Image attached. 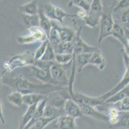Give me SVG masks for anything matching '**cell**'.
<instances>
[{
    "instance_id": "6da1fadb",
    "label": "cell",
    "mask_w": 129,
    "mask_h": 129,
    "mask_svg": "<svg viewBox=\"0 0 129 129\" xmlns=\"http://www.w3.org/2000/svg\"><path fill=\"white\" fill-rule=\"evenodd\" d=\"M2 81L3 84L10 87L14 90V91L21 92L23 95L36 93L48 96L53 92L68 89V87H62L52 84L43 83H35L30 81L22 76H14L7 72L2 74Z\"/></svg>"
},
{
    "instance_id": "7a4b0ae2",
    "label": "cell",
    "mask_w": 129,
    "mask_h": 129,
    "mask_svg": "<svg viewBox=\"0 0 129 129\" xmlns=\"http://www.w3.org/2000/svg\"><path fill=\"white\" fill-rule=\"evenodd\" d=\"M114 4L111 7H104V12L100 21V32L98 43L112 35L115 21L113 18Z\"/></svg>"
},
{
    "instance_id": "3957f363",
    "label": "cell",
    "mask_w": 129,
    "mask_h": 129,
    "mask_svg": "<svg viewBox=\"0 0 129 129\" xmlns=\"http://www.w3.org/2000/svg\"><path fill=\"white\" fill-rule=\"evenodd\" d=\"M104 12L102 1L100 0H93L91 2V8L88 12L87 16L84 19V21L85 25L90 28H94L97 25H100L101 17L102 16Z\"/></svg>"
},
{
    "instance_id": "277c9868",
    "label": "cell",
    "mask_w": 129,
    "mask_h": 129,
    "mask_svg": "<svg viewBox=\"0 0 129 129\" xmlns=\"http://www.w3.org/2000/svg\"><path fill=\"white\" fill-rule=\"evenodd\" d=\"M44 12L47 17L50 18L51 21H58L61 24L64 23V20L66 17L68 18L78 17L77 14H69L60 7H57L50 3L46 4L44 8Z\"/></svg>"
},
{
    "instance_id": "5b68a950",
    "label": "cell",
    "mask_w": 129,
    "mask_h": 129,
    "mask_svg": "<svg viewBox=\"0 0 129 129\" xmlns=\"http://www.w3.org/2000/svg\"><path fill=\"white\" fill-rule=\"evenodd\" d=\"M34 56L31 55L30 52H26V53L13 58L11 60L6 62L5 64H8L7 65H4L6 67L7 72H10L13 70L17 67H25L30 65H33L34 64Z\"/></svg>"
},
{
    "instance_id": "8992f818",
    "label": "cell",
    "mask_w": 129,
    "mask_h": 129,
    "mask_svg": "<svg viewBox=\"0 0 129 129\" xmlns=\"http://www.w3.org/2000/svg\"><path fill=\"white\" fill-rule=\"evenodd\" d=\"M67 65H62L55 62L50 68V74L56 85L68 87L69 78L66 73Z\"/></svg>"
},
{
    "instance_id": "52a82bcc",
    "label": "cell",
    "mask_w": 129,
    "mask_h": 129,
    "mask_svg": "<svg viewBox=\"0 0 129 129\" xmlns=\"http://www.w3.org/2000/svg\"><path fill=\"white\" fill-rule=\"evenodd\" d=\"M72 99L68 89L57 91L48 95L47 104L58 108H64L67 99Z\"/></svg>"
},
{
    "instance_id": "ba28073f",
    "label": "cell",
    "mask_w": 129,
    "mask_h": 129,
    "mask_svg": "<svg viewBox=\"0 0 129 129\" xmlns=\"http://www.w3.org/2000/svg\"><path fill=\"white\" fill-rule=\"evenodd\" d=\"M81 30H82V27H80L77 32L76 38L74 43L73 54L77 56L78 54H85V53L92 54L97 51L99 48L87 44L82 39L80 34Z\"/></svg>"
},
{
    "instance_id": "9c48e42d",
    "label": "cell",
    "mask_w": 129,
    "mask_h": 129,
    "mask_svg": "<svg viewBox=\"0 0 129 129\" xmlns=\"http://www.w3.org/2000/svg\"><path fill=\"white\" fill-rule=\"evenodd\" d=\"M26 67L29 70L27 76L34 77L43 83L52 84L56 85L50 74V71L42 69L35 65H30Z\"/></svg>"
},
{
    "instance_id": "30bf717a",
    "label": "cell",
    "mask_w": 129,
    "mask_h": 129,
    "mask_svg": "<svg viewBox=\"0 0 129 129\" xmlns=\"http://www.w3.org/2000/svg\"><path fill=\"white\" fill-rule=\"evenodd\" d=\"M129 85V65L126 67V70H125V72L122 78V79L121 80V81H119V83L118 84H117V85H116L114 88H112V89L110 90L109 91H108L107 92L104 94L103 95L99 96L100 98V99L103 101V102H105L108 98H109L110 97L112 96L114 94H115L116 93L118 92L119 91L121 90L122 89H123L124 88L126 87L127 86Z\"/></svg>"
},
{
    "instance_id": "8fae6325",
    "label": "cell",
    "mask_w": 129,
    "mask_h": 129,
    "mask_svg": "<svg viewBox=\"0 0 129 129\" xmlns=\"http://www.w3.org/2000/svg\"><path fill=\"white\" fill-rule=\"evenodd\" d=\"M53 26L55 27L59 33L62 42H73L75 41L77 35V32L73 29L66 26L57 24L54 21H52Z\"/></svg>"
},
{
    "instance_id": "7c38bea8",
    "label": "cell",
    "mask_w": 129,
    "mask_h": 129,
    "mask_svg": "<svg viewBox=\"0 0 129 129\" xmlns=\"http://www.w3.org/2000/svg\"><path fill=\"white\" fill-rule=\"evenodd\" d=\"M73 99L79 104H83L93 107H96L104 104V102L100 97L89 96L81 93H75Z\"/></svg>"
},
{
    "instance_id": "4fadbf2b",
    "label": "cell",
    "mask_w": 129,
    "mask_h": 129,
    "mask_svg": "<svg viewBox=\"0 0 129 129\" xmlns=\"http://www.w3.org/2000/svg\"><path fill=\"white\" fill-rule=\"evenodd\" d=\"M64 109L66 115L75 119L84 117L80 105L73 99H67Z\"/></svg>"
},
{
    "instance_id": "5bb4252c",
    "label": "cell",
    "mask_w": 129,
    "mask_h": 129,
    "mask_svg": "<svg viewBox=\"0 0 129 129\" xmlns=\"http://www.w3.org/2000/svg\"><path fill=\"white\" fill-rule=\"evenodd\" d=\"M79 105L84 116H85L90 117L103 121H109V116L103 113L102 112L96 109L95 107L83 105V104H79Z\"/></svg>"
},
{
    "instance_id": "9a60e30c",
    "label": "cell",
    "mask_w": 129,
    "mask_h": 129,
    "mask_svg": "<svg viewBox=\"0 0 129 129\" xmlns=\"http://www.w3.org/2000/svg\"><path fill=\"white\" fill-rule=\"evenodd\" d=\"M57 120V123L54 125L55 129H77L75 118L63 115Z\"/></svg>"
},
{
    "instance_id": "2e32d148",
    "label": "cell",
    "mask_w": 129,
    "mask_h": 129,
    "mask_svg": "<svg viewBox=\"0 0 129 129\" xmlns=\"http://www.w3.org/2000/svg\"><path fill=\"white\" fill-rule=\"evenodd\" d=\"M39 3L36 0H33L28 3H24L19 7V12L27 16H36L39 12Z\"/></svg>"
},
{
    "instance_id": "e0dca14e",
    "label": "cell",
    "mask_w": 129,
    "mask_h": 129,
    "mask_svg": "<svg viewBox=\"0 0 129 129\" xmlns=\"http://www.w3.org/2000/svg\"><path fill=\"white\" fill-rule=\"evenodd\" d=\"M37 105H31L28 107L25 113L19 118L18 129H23L31 121L37 109Z\"/></svg>"
},
{
    "instance_id": "ac0fdd59",
    "label": "cell",
    "mask_w": 129,
    "mask_h": 129,
    "mask_svg": "<svg viewBox=\"0 0 129 129\" xmlns=\"http://www.w3.org/2000/svg\"><path fill=\"white\" fill-rule=\"evenodd\" d=\"M39 18V27L46 33L48 37L53 28L52 21L47 17L44 13V10L40 9L38 12Z\"/></svg>"
},
{
    "instance_id": "d6986e66",
    "label": "cell",
    "mask_w": 129,
    "mask_h": 129,
    "mask_svg": "<svg viewBox=\"0 0 129 129\" xmlns=\"http://www.w3.org/2000/svg\"><path fill=\"white\" fill-rule=\"evenodd\" d=\"M111 35L113 36L114 38L117 39L123 45L124 48H126L128 46L126 41V39H125V28L118 21H115L113 31H112Z\"/></svg>"
},
{
    "instance_id": "ffe728a7",
    "label": "cell",
    "mask_w": 129,
    "mask_h": 129,
    "mask_svg": "<svg viewBox=\"0 0 129 129\" xmlns=\"http://www.w3.org/2000/svg\"><path fill=\"white\" fill-rule=\"evenodd\" d=\"M47 96H48L46 95L36 94V93L24 94L23 95V101H24V104L28 106L38 105L39 103L45 99Z\"/></svg>"
},
{
    "instance_id": "44dd1931",
    "label": "cell",
    "mask_w": 129,
    "mask_h": 129,
    "mask_svg": "<svg viewBox=\"0 0 129 129\" xmlns=\"http://www.w3.org/2000/svg\"><path fill=\"white\" fill-rule=\"evenodd\" d=\"M89 65H94L98 67L100 70H102L105 68L106 66L105 60L103 57L101 50L98 49L97 51L92 53L91 55V60H90Z\"/></svg>"
},
{
    "instance_id": "7402d4cb",
    "label": "cell",
    "mask_w": 129,
    "mask_h": 129,
    "mask_svg": "<svg viewBox=\"0 0 129 129\" xmlns=\"http://www.w3.org/2000/svg\"><path fill=\"white\" fill-rule=\"evenodd\" d=\"M126 98H129V85L108 98L104 102V104H116L118 102L120 103Z\"/></svg>"
},
{
    "instance_id": "603a6c76",
    "label": "cell",
    "mask_w": 129,
    "mask_h": 129,
    "mask_svg": "<svg viewBox=\"0 0 129 129\" xmlns=\"http://www.w3.org/2000/svg\"><path fill=\"white\" fill-rule=\"evenodd\" d=\"M66 115L64 108H58L46 104L44 111L43 117L48 118H55L58 119L59 117Z\"/></svg>"
},
{
    "instance_id": "cb8c5ba5",
    "label": "cell",
    "mask_w": 129,
    "mask_h": 129,
    "mask_svg": "<svg viewBox=\"0 0 129 129\" xmlns=\"http://www.w3.org/2000/svg\"><path fill=\"white\" fill-rule=\"evenodd\" d=\"M92 54L85 53V54H81L76 56V65H77V70L78 72H81L87 65L89 64Z\"/></svg>"
},
{
    "instance_id": "d4e9b609",
    "label": "cell",
    "mask_w": 129,
    "mask_h": 129,
    "mask_svg": "<svg viewBox=\"0 0 129 129\" xmlns=\"http://www.w3.org/2000/svg\"><path fill=\"white\" fill-rule=\"evenodd\" d=\"M30 33L34 37L37 42H44L48 40L46 33L40 27H31L28 28Z\"/></svg>"
},
{
    "instance_id": "484cf974",
    "label": "cell",
    "mask_w": 129,
    "mask_h": 129,
    "mask_svg": "<svg viewBox=\"0 0 129 129\" xmlns=\"http://www.w3.org/2000/svg\"><path fill=\"white\" fill-rule=\"evenodd\" d=\"M74 43L73 42H62L60 43L54 50L56 54H73L74 50Z\"/></svg>"
},
{
    "instance_id": "4316f807",
    "label": "cell",
    "mask_w": 129,
    "mask_h": 129,
    "mask_svg": "<svg viewBox=\"0 0 129 129\" xmlns=\"http://www.w3.org/2000/svg\"><path fill=\"white\" fill-rule=\"evenodd\" d=\"M7 100L10 103L16 106H21L24 104L23 94L18 91H14L7 96Z\"/></svg>"
},
{
    "instance_id": "83f0119b",
    "label": "cell",
    "mask_w": 129,
    "mask_h": 129,
    "mask_svg": "<svg viewBox=\"0 0 129 129\" xmlns=\"http://www.w3.org/2000/svg\"><path fill=\"white\" fill-rule=\"evenodd\" d=\"M48 41L50 44L53 47V48L55 49L58 45L62 43L60 37L59 33L58 30L55 27L53 26V28L50 32V34L48 35Z\"/></svg>"
},
{
    "instance_id": "f1b7e54d",
    "label": "cell",
    "mask_w": 129,
    "mask_h": 129,
    "mask_svg": "<svg viewBox=\"0 0 129 129\" xmlns=\"http://www.w3.org/2000/svg\"><path fill=\"white\" fill-rule=\"evenodd\" d=\"M55 118H48L43 117L41 119L37 121L36 123L31 125L28 129H44L48 125L51 123L53 121L56 120Z\"/></svg>"
},
{
    "instance_id": "f546056e",
    "label": "cell",
    "mask_w": 129,
    "mask_h": 129,
    "mask_svg": "<svg viewBox=\"0 0 129 129\" xmlns=\"http://www.w3.org/2000/svg\"><path fill=\"white\" fill-rule=\"evenodd\" d=\"M74 54H56L55 61L62 65H67L73 62Z\"/></svg>"
},
{
    "instance_id": "4dcf8cb0",
    "label": "cell",
    "mask_w": 129,
    "mask_h": 129,
    "mask_svg": "<svg viewBox=\"0 0 129 129\" xmlns=\"http://www.w3.org/2000/svg\"><path fill=\"white\" fill-rule=\"evenodd\" d=\"M91 3L86 0H73L69 2L68 7H71L72 6H77L79 7L80 9H83L88 12L91 8Z\"/></svg>"
},
{
    "instance_id": "1f68e13d",
    "label": "cell",
    "mask_w": 129,
    "mask_h": 129,
    "mask_svg": "<svg viewBox=\"0 0 129 129\" xmlns=\"http://www.w3.org/2000/svg\"><path fill=\"white\" fill-rule=\"evenodd\" d=\"M55 57L56 53L54 50V48L50 44V42L48 43V47L46 50V52L44 55L43 56V58L40 60L43 61H49V62H53V61H55Z\"/></svg>"
},
{
    "instance_id": "d6a6232c",
    "label": "cell",
    "mask_w": 129,
    "mask_h": 129,
    "mask_svg": "<svg viewBox=\"0 0 129 129\" xmlns=\"http://www.w3.org/2000/svg\"><path fill=\"white\" fill-rule=\"evenodd\" d=\"M48 40L44 41V42H42L41 43V45L39 46L38 48L36 49V52L34 54L35 61H38V60H40L43 58V56L44 55V54L46 52V50L47 47H48Z\"/></svg>"
},
{
    "instance_id": "836d02e7",
    "label": "cell",
    "mask_w": 129,
    "mask_h": 129,
    "mask_svg": "<svg viewBox=\"0 0 129 129\" xmlns=\"http://www.w3.org/2000/svg\"><path fill=\"white\" fill-rule=\"evenodd\" d=\"M24 22L28 28L31 27H39V18L38 14L36 16L24 15Z\"/></svg>"
},
{
    "instance_id": "e575fe53",
    "label": "cell",
    "mask_w": 129,
    "mask_h": 129,
    "mask_svg": "<svg viewBox=\"0 0 129 129\" xmlns=\"http://www.w3.org/2000/svg\"><path fill=\"white\" fill-rule=\"evenodd\" d=\"M120 12H121V13L119 16V19L114 21L119 22L124 28L129 29V8Z\"/></svg>"
},
{
    "instance_id": "d590c367",
    "label": "cell",
    "mask_w": 129,
    "mask_h": 129,
    "mask_svg": "<svg viewBox=\"0 0 129 129\" xmlns=\"http://www.w3.org/2000/svg\"><path fill=\"white\" fill-rule=\"evenodd\" d=\"M17 41L18 43L21 45H30L37 42L34 37L30 33H29L27 35H23V36L19 37L17 39Z\"/></svg>"
},
{
    "instance_id": "8d00e7d4",
    "label": "cell",
    "mask_w": 129,
    "mask_h": 129,
    "mask_svg": "<svg viewBox=\"0 0 129 129\" xmlns=\"http://www.w3.org/2000/svg\"><path fill=\"white\" fill-rule=\"evenodd\" d=\"M112 127L117 128L129 129V114L125 113L124 116L121 118L119 123L115 126H113Z\"/></svg>"
},
{
    "instance_id": "74e56055",
    "label": "cell",
    "mask_w": 129,
    "mask_h": 129,
    "mask_svg": "<svg viewBox=\"0 0 129 129\" xmlns=\"http://www.w3.org/2000/svg\"><path fill=\"white\" fill-rule=\"evenodd\" d=\"M129 8V0H121L118 2L117 4L114 7L113 12L116 13Z\"/></svg>"
},
{
    "instance_id": "f35d334b",
    "label": "cell",
    "mask_w": 129,
    "mask_h": 129,
    "mask_svg": "<svg viewBox=\"0 0 129 129\" xmlns=\"http://www.w3.org/2000/svg\"><path fill=\"white\" fill-rule=\"evenodd\" d=\"M119 110L121 112L129 113V98H126L120 102Z\"/></svg>"
},
{
    "instance_id": "ab89813d",
    "label": "cell",
    "mask_w": 129,
    "mask_h": 129,
    "mask_svg": "<svg viewBox=\"0 0 129 129\" xmlns=\"http://www.w3.org/2000/svg\"><path fill=\"white\" fill-rule=\"evenodd\" d=\"M107 116L109 117L111 116H119L121 113L119 108L116 107V106H111L109 108L107 109Z\"/></svg>"
},
{
    "instance_id": "60d3db41",
    "label": "cell",
    "mask_w": 129,
    "mask_h": 129,
    "mask_svg": "<svg viewBox=\"0 0 129 129\" xmlns=\"http://www.w3.org/2000/svg\"><path fill=\"white\" fill-rule=\"evenodd\" d=\"M119 116H111L109 117V122L111 124V126L118 125L120 121V117Z\"/></svg>"
},
{
    "instance_id": "b9f144b4",
    "label": "cell",
    "mask_w": 129,
    "mask_h": 129,
    "mask_svg": "<svg viewBox=\"0 0 129 129\" xmlns=\"http://www.w3.org/2000/svg\"><path fill=\"white\" fill-rule=\"evenodd\" d=\"M88 12H86L85 10H83V9H79V10L78 11V12L77 13V17L80 19H82V20H84L85 17L87 16Z\"/></svg>"
},
{
    "instance_id": "7bdbcfd3",
    "label": "cell",
    "mask_w": 129,
    "mask_h": 129,
    "mask_svg": "<svg viewBox=\"0 0 129 129\" xmlns=\"http://www.w3.org/2000/svg\"><path fill=\"white\" fill-rule=\"evenodd\" d=\"M125 28V39L127 44L129 45V29L128 28Z\"/></svg>"
},
{
    "instance_id": "ee69618b",
    "label": "cell",
    "mask_w": 129,
    "mask_h": 129,
    "mask_svg": "<svg viewBox=\"0 0 129 129\" xmlns=\"http://www.w3.org/2000/svg\"><path fill=\"white\" fill-rule=\"evenodd\" d=\"M1 120H2V122L3 123V124L5 123V121L4 118H3V111H2V104H1Z\"/></svg>"
},
{
    "instance_id": "f6af8a7d",
    "label": "cell",
    "mask_w": 129,
    "mask_h": 129,
    "mask_svg": "<svg viewBox=\"0 0 129 129\" xmlns=\"http://www.w3.org/2000/svg\"><path fill=\"white\" fill-rule=\"evenodd\" d=\"M128 114H129V113H128Z\"/></svg>"
}]
</instances>
